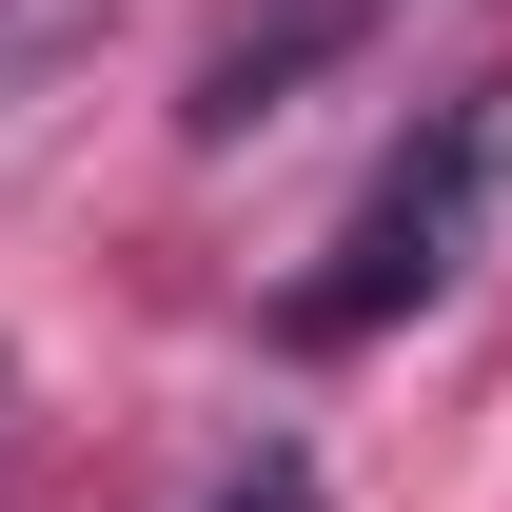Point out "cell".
I'll return each mask as SVG.
<instances>
[{
  "label": "cell",
  "mask_w": 512,
  "mask_h": 512,
  "mask_svg": "<svg viewBox=\"0 0 512 512\" xmlns=\"http://www.w3.org/2000/svg\"><path fill=\"white\" fill-rule=\"evenodd\" d=\"M493 197H512V79H453L434 119H414L375 178H355L335 256L296 276V335H316V355H355V335L434 316L453 276H473V237H493Z\"/></svg>",
  "instance_id": "obj_1"
},
{
  "label": "cell",
  "mask_w": 512,
  "mask_h": 512,
  "mask_svg": "<svg viewBox=\"0 0 512 512\" xmlns=\"http://www.w3.org/2000/svg\"><path fill=\"white\" fill-rule=\"evenodd\" d=\"M0 453H20V375H0Z\"/></svg>",
  "instance_id": "obj_4"
},
{
  "label": "cell",
  "mask_w": 512,
  "mask_h": 512,
  "mask_svg": "<svg viewBox=\"0 0 512 512\" xmlns=\"http://www.w3.org/2000/svg\"><path fill=\"white\" fill-rule=\"evenodd\" d=\"M197 512H316V453H276V434H256V453H237V473H217Z\"/></svg>",
  "instance_id": "obj_3"
},
{
  "label": "cell",
  "mask_w": 512,
  "mask_h": 512,
  "mask_svg": "<svg viewBox=\"0 0 512 512\" xmlns=\"http://www.w3.org/2000/svg\"><path fill=\"white\" fill-rule=\"evenodd\" d=\"M394 20H414V0H237V20H217V60H197V99H178V119H197V138H256V119H276V99H316L335 60H375Z\"/></svg>",
  "instance_id": "obj_2"
}]
</instances>
